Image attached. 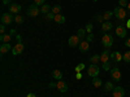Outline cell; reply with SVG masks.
<instances>
[{
  "label": "cell",
  "instance_id": "cell-16",
  "mask_svg": "<svg viewBox=\"0 0 130 97\" xmlns=\"http://www.w3.org/2000/svg\"><path fill=\"white\" fill-rule=\"evenodd\" d=\"M10 49H13V48L10 47L9 43H4V44H2V47H0V53H2V55H5V53H8Z\"/></svg>",
  "mask_w": 130,
  "mask_h": 97
},
{
  "label": "cell",
  "instance_id": "cell-14",
  "mask_svg": "<svg viewBox=\"0 0 130 97\" xmlns=\"http://www.w3.org/2000/svg\"><path fill=\"white\" fill-rule=\"evenodd\" d=\"M109 58H111V53H109L108 49H105L100 55V61H102V63H105V62H109V61H108Z\"/></svg>",
  "mask_w": 130,
  "mask_h": 97
},
{
  "label": "cell",
  "instance_id": "cell-43",
  "mask_svg": "<svg viewBox=\"0 0 130 97\" xmlns=\"http://www.w3.org/2000/svg\"><path fill=\"white\" fill-rule=\"evenodd\" d=\"M126 29H130V19L126 21Z\"/></svg>",
  "mask_w": 130,
  "mask_h": 97
},
{
  "label": "cell",
  "instance_id": "cell-19",
  "mask_svg": "<svg viewBox=\"0 0 130 97\" xmlns=\"http://www.w3.org/2000/svg\"><path fill=\"white\" fill-rule=\"evenodd\" d=\"M51 9H52V8H51L48 4H43V5L40 7V12H42L43 14H47V13L51 12Z\"/></svg>",
  "mask_w": 130,
  "mask_h": 97
},
{
  "label": "cell",
  "instance_id": "cell-25",
  "mask_svg": "<svg viewBox=\"0 0 130 97\" xmlns=\"http://www.w3.org/2000/svg\"><path fill=\"white\" fill-rule=\"evenodd\" d=\"M51 12L53 13V14H60V12H61V7L60 5H53L52 7V9H51Z\"/></svg>",
  "mask_w": 130,
  "mask_h": 97
},
{
  "label": "cell",
  "instance_id": "cell-40",
  "mask_svg": "<svg viewBox=\"0 0 130 97\" xmlns=\"http://www.w3.org/2000/svg\"><path fill=\"white\" fill-rule=\"evenodd\" d=\"M125 45H126L127 48H130V38H129V39H126V41H125Z\"/></svg>",
  "mask_w": 130,
  "mask_h": 97
},
{
  "label": "cell",
  "instance_id": "cell-42",
  "mask_svg": "<svg viewBox=\"0 0 130 97\" xmlns=\"http://www.w3.org/2000/svg\"><path fill=\"white\" fill-rule=\"evenodd\" d=\"M56 85H57L56 83H50V87H51V88H55V87H56Z\"/></svg>",
  "mask_w": 130,
  "mask_h": 97
},
{
  "label": "cell",
  "instance_id": "cell-28",
  "mask_svg": "<svg viewBox=\"0 0 130 97\" xmlns=\"http://www.w3.org/2000/svg\"><path fill=\"white\" fill-rule=\"evenodd\" d=\"M99 61H100V56H99V55H95V56H92V57L90 58V62L94 63V65H96Z\"/></svg>",
  "mask_w": 130,
  "mask_h": 97
},
{
  "label": "cell",
  "instance_id": "cell-3",
  "mask_svg": "<svg viewBox=\"0 0 130 97\" xmlns=\"http://www.w3.org/2000/svg\"><path fill=\"white\" fill-rule=\"evenodd\" d=\"M109 72H111V77H112V79H113L115 82H120V80H121L122 74H121V71H120V69H118V67H113V69H111Z\"/></svg>",
  "mask_w": 130,
  "mask_h": 97
},
{
  "label": "cell",
  "instance_id": "cell-37",
  "mask_svg": "<svg viewBox=\"0 0 130 97\" xmlns=\"http://www.w3.org/2000/svg\"><path fill=\"white\" fill-rule=\"evenodd\" d=\"M103 19H104L103 16H96V17H95V21H96V22H103Z\"/></svg>",
  "mask_w": 130,
  "mask_h": 97
},
{
  "label": "cell",
  "instance_id": "cell-33",
  "mask_svg": "<svg viewBox=\"0 0 130 97\" xmlns=\"http://www.w3.org/2000/svg\"><path fill=\"white\" fill-rule=\"evenodd\" d=\"M85 30L89 32V34H91V31H92V25L91 23H87L86 25V27H85Z\"/></svg>",
  "mask_w": 130,
  "mask_h": 97
},
{
  "label": "cell",
  "instance_id": "cell-48",
  "mask_svg": "<svg viewBox=\"0 0 130 97\" xmlns=\"http://www.w3.org/2000/svg\"><path fill=\"white\" fill-rule=\"evenodd\" d=\"M92 2H99V0H92Z\"/></svg>",
  "mask_w": 130,
  "mask_h": 97
},
{
  "label": "cell",
  "instance_id": "cell-31",
  "mask_svg": "<svg viewBox=\"0 0 130 97\" xmlns=\"http://www.w3.org/2000/svg\"><path fill=\"white\" fill-rule=\"evenodd\" d=\"M83 69H85V63H78L77 66H75V69H74V70L77 71V72H81Z\"/></svg>",
  "mask_w": 130,
  "mask_h": 97
},
{
  "label": "cell",
  "instance_id": "cell-8",
  "mask_svg": "<svg viewBox=\"0 0 130 97\" xmlns=\"http://www.w3.org/2000/svg\"><path fill=\"white\" fill-rule=\"evenodd\" d=\"M24 49H25V45L22 44V43H17V44H16V47L12 49V55H14V56H17V55H21V53L24 52Z\"/></svg>",
  "mask_w": 130,
  "mask_h": 97
},
{
  "label": "cell",
  "instance_id": "cell-34",
  "mask_svg": "<svg viewBox=\"0 0 130 97\" xmlns=\"http://www.w3.org/2000/svg\"><path fill=\"white\" fill-rule=\"evenodd\" d=\"M103 70H111V63L109 62L103 63Z\"/></svg>",
  "mask_w": 130,
  "mask_h": 97
},
{
  "label": "cell",
  "instance_id": "cell-35",
  "mask_svg": "<svg viewBox=\"0 0 130 97\" xmlns=\"http://www.w3.org/2000/svg\"><path fill=\"white\" fill-rule=\"evenodd\" d=\"M34 4L38 5V7H42L43 4H44V0H34Z\"/></svg>",
  "mask_w": 130,
  "mask_h": 97
},
{
  "label": "cell",
  "instance_id": "cell-27",
  "mask_svg": "<svg viewBox=\"0 0 130 97\" xmlns=\"http://www.w3.org/2000/svg\"><path fill=\"white\" fill-rule=\"evenodd\" d=\"M14 22H16L17 25L24 23V17H22V16H18V14H16V16H14Z\"/></svg>",
  "mask_w": 130,
  "mask_h": 97
},
{
  "label": "cell",
  "instance_id": "cell-22",
  "mask_svg": "<svg viewBox=\"0 0 130 97\" xmlns=\"http://www.w3.org/2000/svg\"><path fill=\"white\" fill-rule=\"evenodd\" d=\"M113 89H115V87H113V84L111 82H107L104 84V92H112Z\"/></svg>",
  "mask_w": 130,
  "mask_h": 97
},
{
  "label": "cell",
  "instance_id": "cell-36",
  "mask_svg": "<svg viewBox=\"0 0 130 97\" xmlns=\"http://www.w3.org/2000/svg\"><path fill=\"white\" fill-rule=\"evenodd\" d=\"M86 40H87L89 43H90V41H92V40H94V35H92V34H89L87 36H86Z\"/></svg>",
  "mask_w": 130,
  "mask_h": 97
},
{
  "label": "cell",
  "instance_id": "cell-45",
  "mask_svg": "<svg viewBox=\"0 0 130 97\" xmlns=\"http://www.w3.org/2000/svg\"><path fill=\"white\" fill-rule=\"evenodd\" d=\"M10 35H12V36H16L17 34H16V31H14V30H12V31H10Z\"/></svg>",
  "mask_w": 130,
  "mask_h": 97
},
{
  "label": "cell",
  "instance_id": "cell-1",
  "mask_svg": "<svg viewBox=\"0 0 130 97\" xmlns=\"http://www.w3.org/2000/svg\"><path fill=\"white\" fill-rule=\"evenodd\" d=\"M113 13H115V17L118 19V21H125L126 19V16H127V12L122 8V7H117L113 9Z\"/></svg>",
  "mask_w": 130,
  "mask_h": 97
},
{
  "label": "cell",
  "instance_id": "cell-21",
  "mask_svg": "<svg viewBox=\"0 0 130 97\" xmlns=\"http://www.w3.org/2000/svg\"><path fill=\"white\" fill-rule=\"evenodd\" d=\"M92 85H94L95 88H99V87H102V79H100V78H98V77L92 78Z\"/></svg>",
  "mask_w": 130,
  "mask_h": 97
},
{
  "label": "cell",
  "instance_id": "cell-2",
  "mask_svg": "<svg viewBox=\"0 0 130 97\" xmlns=\"http://www.w3.org/2000/svg\"><path fill=\"white\" fill-rule=\"evenodd\" d=\"M102 43H103V45H104V48H111L112 47V44H113V38H112V35H109V34H104L103 36H102Z\"/></svg>",
  "mask_w": 130,
  "mask_h": 97
},
{
  "label": "cell",
  "instance_id": "cell-10",
  "mask_svg": "<svg viewBox=\"0 0 130 97\" xmlns=\"http://www.w3.org/2000/svg\"><path fill=\"white\" fill-rule=\"evenodd\" d=\"M112 96L113 97H124L125 96V89L122 87H115V89L112 91Z\"/></svg>",
  "mask_w": 130,
  "mask_h": 97
},
{
  "label": "cell",
  "instance_id": "cell-24",
  "mask_svg": "<svg viewBox=\"0 0 130 97\" xmlns=\"http://www.w3.org/2000/svg\"><path fill=\"white\" fill-rule=\"evenodd\" d=\"M53 21H55V22H57V23H64V22H65V17L61 16V14H56Z\"/></svg>",
  "mask_w": 130,
  "mask_h": 97
},
{
  "label": "cell",
  "instance_id": "cell-29",
  "mask_svg": "<svg viewBox=\"0 0 130 97\" xmlns=\"http://www.w3.org/2000/svg\"><path fill=\"white\" fill-rule=\"evenodd\" d=\"M122 60H124L125 62H130V51H127V52H125V53H124Z\"/></svg>",
  "mask_w": 130,
  "mask_h": 97
},
{
  "label": "cell",
  "instance_id": "cell-41",
  "mask_svg": "<svg viewBox=\"0 0 130 97\" xmlns=\"http://www.w3.org/2000/svg\"><path fill=\"white\" fill-rule=\"evenodd\" d=\"M75 78H77V79H82V72H77V75H75Z\"/></svg>",
  "mask_w": 130,
  "mask_h": 97
},
{
  "label": "cell",
  "instance_id": "cell-23",
  "mask_svg": "<svg viewBox=\"0 0 130 97\" xmlns=\"http://www.w3.org/2000/svg\"><path fill=\"white\" fill-rule=\"evenodd\" d=\"M113 16H115V13H113V12H111V10H107V12L103 14V18H104V21H109Z\"/></svg>",
  "mask_w": 130,
  "mask_h": 97
},
{
  "label": "cell",
  "instance_id": "cell-38",
  "mask_svg": "<svg viewBox=\"0 0 130 97\" xmlns=\"http://www.w3.org/2000/svg\"><path fill=\"white\" fill-rule=\"evenodd\" d=\"M0 32H2V35L5 34V25H3V23H2V26H0Z\"/></svg>",
  "mask_w": 130,
  "mask_h": 97
},
{
  "label": "cell",
  "instance_id": "cell-44",
  "mask_svg": "<svg viewBox=\"0 0 130 97\" xmlns=\"http://www.w3.org/2000/svg\"><path fill=\"white\" fill-rule=\"evenodd\" d=\"M2 2H3V4H5V5H7V4H9V3H10V0H2Z\"/></svg>",
  "mask_w": 130,
  "mask_h": 97
},
{
  "label": "cell",
  "instance_id": "cell-32",
  "mask_svg": "<svg viewBox=\"0 0 130 97\" xmlns=\"http://www.w3.org/2000/svg\"><path fill=\"white\" fill-rule=\"evenodd\" d=\"M118 4H120V7H122V8H125V7H127V0H120L118 2Z\"/></svg>",
  "mask_w": 130,
  "mask_h": 97
},
{
  "label": "cell",
  "instance_id": "cell-26",
  "mask_svg": "<svg viewBox=\"0 0 130 97\" xmlns=\"http://www.w3.org/2000/svg\"><path fill=\"white\" fill-rule=\"evenodd\" d=\"M77 36H78L79 39H85V36H86V30H85V29H79V30L77 31Z\"/></svg>",
  "mask_w": 130,
  "mask_h": 97
},
{
  "label": "cell",
  "instance_id": "cell-15",
  "mask_svg": "<svg viewBox=\"0 0 130 97\" xmlns=\"http://www.w3.org/2000/svg\"><path fill=\"white\" fill-rule=\"evenodd\" d=\"M111 60L112 61H115V62H120V61H122V55L120 52H112L111 53Z\"/></svg>",
  "mask_w": 130,
  "mask_h": 97
},
{
  "label": "cell",
  "instance_id": "cell-47",
  "mask_svg": "<svg viewBox=\"0 0 130 97\" xmlns=\"http://www.w3.org/2000/svg\"><path fill=\"white\" fill-rule=\"evenodd\" d=\"M127 9H129V12H130V3L127 4Z\"/></svg>",
  "mask_w": 130,
  "mask_h": 97
},
{
  "label": "cell",
  "instance_id": "cell-5",
  "mask_svg": "<svg viewBox=\"0 0 130 97\" xmlns=\"http://www.w3.org/2000/svg\"><path fill=\"white\" fill-rule=\"evenodd\" d=\"M12 22H14V16L12 13H4L2 16V23L3 25H10Z\"/></svg>",
  "mask_w": 130,
  "mask_h": 97
},
{
  "label": "cell",
  "instance_id": "cell-30",
  "mask_svg": "<svg viewBox=\"0 0 130 97\" xmlns=\"http://www.w3.org/2000/svg\"><path fill=\"white\" fill-rule=\"evenodd\" d=\"M44 18H46L47 21H53V19H55V14H53L52 12H50V13L44 14Z\"/></svg>",
  "mask_w": 130,
  "mask_h": 97
},
{
  "label": "cell",
  "instance_id": "cell-39",
  "mask_svg": "<svg viewBox=\"0 0 130 97\" xmlns=\"http://www.w3.org/2000/svg\"><path fill=\"white\" fill-rule=\"evenodd\" d=\"M14 39H16V41H17V43H22V38H21V35H16V36H14Z\"/></svg>",
  "mask_w": 130,
  "mask_h": 97
},
{
  "label": "cell",
  "instance_id": "cell-13",
  "mask_svg": "<svg viewBox=\"0 0 130 97\" xmlns=\"http://www.w3.org/2000/svg\"><path fill=\"white\" fill-rule=\"evenodd\" d=\"M20 12H21V5H18V4H10L9 5V13L18 14Z\"/></svg>",
  "mask_w": 130,
  "mask_h": 97
},
{
  "label": "cell",
  "instance_id": "cell-18",
  "mask_svg": "<svg viewBox=\"0 0 130 97\" xmlns=\"http://www.w3.org/2000/svg\"><path fill=\"white\" fill-rule=\"evenodd\" d=\"M0 40H2L3 44H4V43H9L10 40H12V35H10V34H4V35L0 36Z\"/></svg>",
  "mask_w": 130,
  "mask_h": 97
},
{
  "label": "cell",
  "instance_id": "cell-11",
  "mask_svg": "<svg viewBox=\"0 0 130 97\" xmlns=\"http://www.w3.org/2000/svg\"><path fill=\"white\" fill-rule=\"evenodd\" d=\"M90 49V43L87 41V40H82L81 43H79V51L82 52V53H86Z\"/></svg>",
  "mask_w": 130,
  "mask_h": 97
},
{
  "label": "cell",
  "instance_id": "cell-46",
  "mask_svg": "<svg viewBox=\"0 0 130 97\" xmlns=\"http://www.w3.org/2000/svg\"><path fill=\"white\" fill-rule=\"evenodd\" d=\"M27 97H37V96H35L34 93H29V94H27Z\"/></svg>",
  "mask_w": 130,
  "mask_h": 97
},
{
  "label": "cell",
  "instance_id": "cell-12",
  "mask_svg": "<svg viewBox=\"0 0 130 97\" xmlns=\"http://www.w3.org/2000/svg\"><path fill=\"white\" fill-rule=\"evenodd\" d=\"M56 88L60 91V92H67L68 91V84H67V82H64V80H59L57 82V85H56Z\"/></svg>",
  "mask_w": 130,
  "mask_h": 97
},
{
  "label": "cell",
  "instance_id": "cell-17",
  "mask_svg": "<svg viewBox=\"0 0 130 97\" xmlns=\"http://www.w3.org/2000/svg\"><path fill=\"white\" fill-rule=\"evenodd\" d=\"M112 27H113V25H112V22H109V21H105V22L102 23V30H103L104 32L112 30Z\"/></svg>",
  "mask_w": 130,
  "mask_h": 97
},
{
  "label": "cell",
  "instance_id": "cell-6",
  "mask_svg": "<svg viewBox=\"0 0 130 97\" xmlns=\"http://www.w3.org/2000/svg\"><path fill=\"white\" fill-rule=\"evenodd\" d=\"M39 12H40V7L32 4V5L29 7V9H27L26 13H27V16H30V17H37V16L39 14Z\"/></svg>",
  "mask_w": 130,
  "mask_h": 97
},
{
  "label": "cell",
  "instance_id": "cell-4",
  "mask_svg": "<svg viewBox=\"0 0 130 97\" xmlns=\"http://www.w3.org/2000/svg\"><path fill=\"white\" fill-rule=\"evenodd\" d=\"M99 72H100V69H99V66H98V65H94V63H91L90 66H89L87 74L90 75L91 78H95V77H98V75H99Z\"/></svg>",
  "mask_w": 130,
  "mask_h": 97
},
{
  "label": "cell",
  "instance_id": "cell-7",
  "mask_svg": "<svg viewBox=\"0 0 130 97\" xmlns=\"http://www.w3.org/2000/svg\"><path fill=\"white\" fill-rule=\"evenodd\" d=\"M126 34H127V30H126V26H121V25H118L117 27H116V35L118 36V38H125L126 36Z\"/></svg>",
  "mask_w": 130,
  "mask_h": 97
},
{
  "label": "cell",
  "instance_id": "cell-20",
  "mask_svg": "<svg viewBox=\"0 0 130 97\" xmlns=\"http://www.w3.org/2000/svg\"><path fill=\"white\" fill-rule=\"evenodd\" d=\"M52 77L55 78L56 80H61V78H62V72H61L60 70H53V71H52Z\"/></svg>",
  "mask_w": 130,
  "mask_h": 97
},
{
  "label": "cell",
  "instance_id": "cell-9",
  "mask_svg": "<svg viewBox=\"0 0 130 97\" xmlns=\"http://www.w3.org/2000/svg\"><path fill=\"white\" fill-rule=\"evenodd\" d=\"M82 40L77 36V35H73V36H70L69 38V40H68V44L70 45V47H77V45H79V43H81Z\"/></svg>",
  "mask_w": 130,
  "mask_h": 97
}]
</instances>
